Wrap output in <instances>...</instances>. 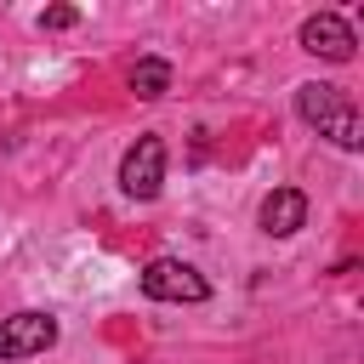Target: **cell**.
<instances>
[{"mask_svg": "<svg viewBox=\"0 0 364 364\" xmlns=\"http://www.w3.org/2000/svg\"><path fill=\"white\" fill-rule=\"evenodd\" d=\"M296 114H301L307 125H318V136H330L336 148H358V142H364L358 108H353L347 91H336V85H318V80L296 85Z\"/></svg>", "mask_w": 364, "mask_h": 364, "instance_id": "obj_1", "label": "cell"}, {"mask_svg": "<svg viewBox=\"0 0 364 364\" xmlns=\"http://www.w3.org/2000/svg\"><path fill=\"white\" fill-rule=\"evenodd\" d=\"M119 188L131 199H154L165 188V142L159 136H136L119 159Z\"/></svg>", "mask_w": 364, "mask_h": 364, "instance_id": "obj_2", "label": "cell"}, {"mask_svg": "<svg viewBox=\"0 0 364 364\" xmlns=\"http://www.w3.org/2000/svg\"><path fill=\"white\" fill-rule=\"evenodd\" d=\"M142 290H148L154 301H205V296H210L205 273L188 267V262H176V256L148 262V267H142Z\"/></svg>", "mask_w": 364, "mask_h": 364, "instance_id": "obj_3", "label": "cell"}, {"mask_svg": "<svg viewBox=\"0 0 364 364\" xmlns=\"http://www.w3.org/2000/svg\"><path fill=\"white\" fill-rule=\"evenodd\" d=\"M51 341H57V318L51 313H11V318H0V364L34 358Z\"/></svg>", "mask_w": 364, "mask_h": 364, "instance_id": "obj_4", "label": "cell"}, {"mask_svg": "<svg viewBox=\"0 0 364 364\" xmlns=\"http://www.w3.org/2000/svg\"><path fill=\"white\" fill-rule=\"evenodd\" d=\"M353 28H347V17H336V11H313L307 23H301V51H313V57H324V63H353Z\"/></svg>", "mask_w": 364, "mask_h": 364, "instance_id": "obj_5", "label": "cell"}, {"mask_svg": "<svg viewBox=\"0 0 364 364\" xmlns=\"http://www.w3.org/2000/svg\"><path fill=\"white\" fill-rule=\"evenodd\" d=\"M301 222H307V193H301V188H273V193L262 199V233L290 239Z\"/></svg>", "mask_w": 364, "mask_h": 364, "instance_id": "obj_6", "label": "cell"}, {"mask_svg": "<svg viewBox=\"0 0 364 364\" xmlns=\"http://www.w3.org/2000/svg\"><path fill=\"white\" fill-rule=\"evenodd\" d=\"M131 91H136L142 102L165 97V91H171V63H165V57H136V68H131Z\"/></svg>", "mask_w": 364, "mask_h": 364, "instance_id": "obj_7", "label": "cell"}, {"mask_svg": "<svg viewBox=\"0 0 364 364\" xmlns=\"http://www.w3.org/2000/svg\"><path fill=\"white\" fill-rule=\"evenodd\" d=\"M74 23H80L74 6H46V11H40V28H74Z\"/></svg>", "mask_w": 364, "mask_h": 364, "instance_id": "obj_8", "label": "cell"}]
</instances>
